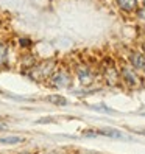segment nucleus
<instances>
[{"instance_id":"nucleus-3","label":"nucleus","mask_w":145,"mask_h":154,"mask_svg":"<svg viewBox=\"0 0 145 154\" xmlns=\"http://www.w3.org/2000/svg\"><path fill=\"white\" fill-rule=\"evenodd\" d=\"M53 66H55V62H47V64H45V62H44V64L38 69V70H34V73H39V75H36L34 76V79H39V78H44V76H47L49 73H50V72H52V69H53ZM33 75V73H31Z\"/></svg>"},{"instance_id":"nucleus-8","label":"nucleus","mask_w":145,"mask_h":154,"mask_svg":"<svg viewBox=\"0 0 145 154\" xmlns=\"http://www.w3.org/2000/svg\"><path fill=\"white\" fill-rule=\"evenodd\" d=\"M22 139L20 137H2L0 139V143H5V145H14V143H20Z\"/></svg>"},{"instance_id":"nucleus-10","label":"nucleus","mask_w":145,"mask_h":154,"mask_svg":"<svg viewBox=\"0 0 145 154\" xmlns=\"http://www.w3.org/2000/svg\"><path fill=\"white\" fill-rule=\"evenodd\" d=\"M139 17H142V19H145V8H143V10H140V11H139Z\"/></svg>"},{"instance_id":"nucleus-9","label":"nucleus","mask_w":145,"mask_h":154,"mask_svg":"<svg viewBox=\"0 0 145 154\" xmlns=\"http://www.w3.org/2000/svg\"><path fill=\"white\" fill-rule=\"evenodd\" d=\"M49 101L55 103V104H59V106L67 104V100H64L62 97H58V95H52V97H49Z\"/></svg>"},{"instance_id":"nucleus-2","label":"nucleus","mask_w":145,"mask_h":154,"mask_svg":"<svg viewBox=\"0 0 145 154\" xmlns=\"http://www.w3.org/2000/svg\"><path fill=\"white\" fill-rule=\"evenodd\" d=\"M95 134H103V135H106V137H112V139H126L123 132L117 131V129H112V128L98 129V131H95Z\"/></svg>"},{"instance_id":"nucleus-11","label":"nucleus","mask_w":145,"mask_h":154,"mask_svg":"<svg viewBox=\"0 0 145 154\" xmlns=\"http://www.w3.org/2000/svg\"><path fill=\"white\" fill-rule=\"evenodd\" d=\"M0 129H6V126L5 125H0Z\"/></svg>"},{"instance_id":"nucleus-5","label":"nucleus","mask_w":145,"mask_h":154,"mask_svg":"<svg viewBox=\"0 0 145 154\" xmlns=\"http://www.w3.org/2000/svg\"><path fill=\"white\" fill-rule=\"evenodd\" d=\"M131 64L136 69H145V58L139 53H133L131 55Z\"/></svg>"},{"instance_id":"nucleus-6","label":"nucleus","mask_w":145,"mask_h":154,"mask_svg":"<svg viewBox=\"0 0 145 154\" xmlns=\"http://www.w3.org/2000/svg\"><path fill=\"white\" fill-rule=\"evenodd\" d=\"M78 76H80V79L83 81V83H90V81H92V75L89 73V70L87 69H78Z\"/></svg>"},{"instance_id":"nucleus-7","label":"nucleus","mask_w":145,"mask_h":154,"mask_svg":"<svg viewBox=\"0 0 145 154\" xmlns=\"http://www.w3.org/2000/svg\"><path fill=\"white\" fill-rule=\"evenodd\" d=\"M123 78L128 81V84H137V78L134 73H131L130 70H123Z\"/></svg>"},{"instance_id":"nucleus-1","label":"nucleus","mask_w":145,"mask_h":154,"mask_svg":"<svg viewBox=\"0 0 145 154\" xmlns=\"http://www.w3.org/2000/svg\"><path fill=\"white\" fill-rule=\"evenodd\" d=\"M70 83V78L67 73H64V72H58V73H55V76L52 78V84L53 87H66L69 86Z\"/></svg>"},{"instance_id":"nucleus-4","label":"nucleus","mask_w":145,"mask_h":154,"mask_svg":"<svg viewBox=\"0 0 145 154\" xmlns=\"http://www.w3.org/2000/svg\"><path fill=\"white\" fill-rule=\"evenodd\" d=\"M117 3L123 11H128V13L136 11V8H137V0H117Z\"/></svg>"}]
</instances>
